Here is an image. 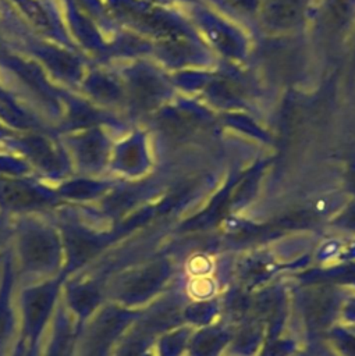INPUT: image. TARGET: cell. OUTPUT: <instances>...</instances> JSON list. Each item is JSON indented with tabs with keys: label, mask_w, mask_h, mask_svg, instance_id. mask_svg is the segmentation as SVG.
Here are the masks:
<instances>
[{
	"label": "cell",
	"mask_w": 355,
	"mask_h": 356,
	"mask_svg": "<svg viewBox=\"0 0 355 356\" xmlns=\"http://www.w3.org/2000/svg\"><path fill=\"white\" fill-rule=\"evenodd\" d=\"M298 0H271L267 6V18L277 25H288L298 15Z\"/></svg>",
	"instance_id": "d6986e66"
},
{
	"label": "cell",
	"mask_w": 355,
	"mask_h": 356,
	"mask_svg": "<svg viewBox=\"0 0 355 356\" xmlns=\"http://www.w3.org/2000/svg\"><path fill=\"white\" fill-rule=\"evenodd\" d=\"M347 327H348L351 331H354V332H355V325H347Z\"/></svg>",
	"instance_id": "603a6c76"
},
{
	"label": "cell",
	"mask_w": 355,
	"mask_h": 356,
	"mask_svg": "<svg viewBox=\"0 0 355 356\" xmlns=\"http://www.w3.org/2000/svg\"><path fill=\"white\" fill-rule=\"evenodd\" d=\"M308 260H297V261H276L273 257L265 254H251L244 257L242 260L237 261L234 271L237 284L242 288L253 292L269 282L281 271L295 270V268H305L308 266Z\"/></svg>",
	"instance_id": "8992f818"
},
{
	"label": "cell",
	"mask_w": 355,
	"mask_h": 356,
	"mask_svg": "<svg viewBox=\"0 0 355 356\" xmlns=\"http://www.w3.org/2000/svg\"><path fill=\"white\" fill-rule=\"evenodd\" d=\"M337 356H355V332L338 323L324 335Z\"/></svg>",
	"instance_id": "ac0fdd59"
},
{
	"label": "cell",
	"mask_w": 355,
	"mask_h": 356,
	"mask_svg": "<svg viewBox=\"0 0 355 356\" xmlns=\"http://www.w3.org/2000/svg\"><path fill=\"white\" fill-rule=\"evenodd\" d=\"M194 328L189 325H180L155 338L156 356H182L187 353V346Z\"/></svg>",
	"instance_id": "9a60e30c"
},
{
	"label": "cell",
	"mask_w": 355,
	"mask_h": 356,
	"mask_svg": "<svg viewBox=\"0 0 355 356\" xmlns=\"http://www.w3.org/2000/svg\"><path fill=\"white\" fill-rule=\"evenodd\" d=\"M65 277L67 274L63 271L60 275L22 292V341L28 342L25 350L36 352L38 341L54 310L56 299Z\"/></svg>",
	"instance_id": "277c9868"
},
{
	"label": "cell",
	"mask_w": 355,
	"mask_h": 356,
	"mask_svg": "<svg viewBox=\"0 0 355 356\" xmlns=\"http://www.w3.org/2000/svg\"><path fill=\"white\" fill-rule=\"evenodd\" d=\"M141 312L120 305H110L96 312L95 318L81 335V356H109L113 346L138 320Z\"/></svg>",
	"instance_id": "3957f363"
},
{
	"label": "cell",
	"mask_w": 355,
	"mask_h": 356,
	"mask_svg": "<svg viewBox=\"0 0 355 356\" xmlns=\"http://www.w3.org/2000/svg\"><path fill=\"white\" fill-rule=\"evenodd\" d=\"M292 356H309L308 353H305V352H301V350H297Z\"/></svg>",
	"instance_id": "44dd1931"
},
{
	"label": "cell",
	"mask_w": 355,
	"mask_h": 356,
	"mask_svg": "<svg viewBox=\"0 0 355 356\" xmlns=\"http://www.w3.org/2000/svg\"><path fill=\"white\" fill-rule=\"evenodd\" d=\"M185 303L187 302H182V298L175 293L166 295L157 299L146 312H141L134 327L150 337H159L184 325L182 309Z\"/></svg>",
	"instance_id": "52a82bcc"
},
{
	"label": "cell",
	"mask_w": 355,
	"mask_h": 356,
	"mask_svg": "<svg viewBox=\"0 0 355 356\" xmlns=\"http://www.w3.org/2000/svg\"><path fill=\"white\" fill-rule=\"evenodd\" d=\"M265 342V325L253 318H246L235 328L227 348L231 356H259Z\"/></svg>",
	"instance_id": "8fae6325"
},
{
	"label": "cell",
	"mask_w": 355,
	"mask_h": 356,
	"mask_svg": "<svg viewBox=\"0 0 355 356\" xmlns=\"http://www.w3.org/2000/svg\"><path fill=\"white\" fill-rule=\"evenodd\" d=\"M3 238H4V235H3V229H1V227H0V243L3 242Z\"/></svg>",
	"instance_id": "7402d4cb"
},
{
	"label": "cell",
	"mask_w": 355,
	"mask_h": 356,
	"mask_svg": "<svg viewBox=\"0 0 355 356\" xmlns=\"http://www.w3.org/2000/svg\"><path fill=\"white\" fill-rule=\"evenodd\" d=\"M11 285H13L11 267H10V261H6L4 277L0 286V349L7 343L14 327V313L10 303Z\"/></svg>",
	"instance_id": "2e32d148"
},
{
	"label": "cell",
	"mask_w": 355,
	"mask_h": 356,
	"mask_svg": "<svg viewBox=\"0 0 355 356\" xmlns=\"http://www.w3.org/2000/svg\"><path fill=\"white\" fill-rule=\"evenodd\" d=\"M294 278L299 285L329 284L348 291H355V260L302 268L294 274Z\"/></svg>",
	"instance_id": "9c48e42d"
},
{
	"label": "cell",
	"mask_w": 355,
	"mask_h": 356,
	"mask_svg": "<svg viewBox=\"0 0 355 356\" xmlns=\"http://www.w3.org/2000/svg\"><path fill=\"white\" fill-rule=\"evenodd\" d=\"M253 292L235 284L230 286L220 298L221 317L224 321L238 325L248 318L252 306Z\"/></svg>",
	"instance_id": "4fadbf2b"
},
{
	"label": "cell",
	"mask_w": 355,
	"mask_h": 356,
	"mask_svg": "<svg viewBox=\"0 0 355 356\" xmlns=\"http://www.w3.org/2000/svg\"><path fill=\"white\" fill-rule=\"evenodd\" d=\"M1 199L11 209H32L40 206L45 199L31 188L18 184H7L1 189Z\"/></svg>",
	"instance_id": "e0dca14e"
},
{
	"label": "cell",
	"mask_w": 355,
	"mask_h": 356,
	"mask_svg": "<svg viewBox=\"0 0 355 356\" xmlns=\"http://www.w3.org/2000/svg\"><path fill=\"white\" fill-rule=\"evenodd\" d=\"M99 281H72L65 286V298L68 307L82 320L95 313L102 303L103 292Z\"/></svg>",
	"instance_id": "30bf717a"
},
{
	"label": "cell",
	"mask_w": 355,
	"mask_h": 356,
	"mask_svg": "<svg viewBox=\"0 0 355 356\" xmlns=\"http://www.w3.org/2000/svg\"><path fill=\"white\" fill-rule=\"evenodd\" d=\"M340 323L344 325H355V291H351L340 313Z\"/></svg>",
	"instance_id": "ffe728a7"
},
{
	"label": "cell",
	"mask_w": 355,
	"mask_h": 356,
	"mask_svg": "<svg viewBox=\"0 0 355 356\" xmlns=\"http://www.w3.org/2000/svg\"><path fill=\"white\" fill-rule=\"evenodd\" d=\"M18 257L24 273L46 275L58 268L61 250L54 234L42 228H31L19 236Z\"/></svg>",
	"instance_id": "5b68a950"
},
{
	"label": "cell",
	"mask_w": 355,
	"mask_h": 356,
	"mask_svg": "<svg viewBox=\"0 0 355 356\" xmlns=\"http://www.w3.org/2000/svg\"><path fill=\"white\" fill-rule=\"evenodd\" d=\"M349 292L329 284H297L292 303L309 338L324 337L333 325L340 323L341 307Z\"/></svg>",
	"instance_id": "6da1fadb"
},
{
	"label": "cell",
	"mask_w": 355,
	"mask_h": 356,
	"mask_svg": "<svg viewBox=\"0 0 355 356\" xmlns=\"http://www.w3.org/2000/svg\"><path fill=\"white\" fill-rule=\"evenodd\" d=\"M173 275V261L167 257L153 259L116 277L109 292L117 305L131 309L156 298L164 291Z\"/></svg>",
	"instance_id": "7a4b0ae2"
},
{
	"label": "cell",
	"mask_w": 355,
	"mask_h": 356,
	"mask_svg": "<svg viewBox=\"0 0 355 356\" xmlns=\"http://www.w3.org/2000/svg\"><path fill=\"white\" fill-rule=\"evenodd\" d=\"M221 317L220 298H206L187 302L182 309L184 324L192 328L206 327Z\"/></svg>",
	"instance_id": "5bb4252c"
},
{
	"label": "cell",
	"mask_w": 355,
	"mask_h": 356,
	"mask_svg": "<svg viewBox=\"0 0 355 356\" xmlns=\"http://www.w3.org/2000/svg\"><path fill=\"white\" fill-rule=\"evenodd\" d=\"M237 325L224 320H217L206 327H200L192 332L187 356H221L227 350Z\"/></svg>",
	"instance_id": "ba28073f"
},
{
	"label": "cell",
	"mask_w": 355,
	"mask_h": 356,
	"mask_svg": "<svg viewBox=\"0 0 355 356\" xmlns=\"http://www.w3.org/2000/svg\"><path fill=\"white\" fill-rule=\"evenodd\" d=\"M81 330L82 323L77 328L72 327L67 314L63 312V309H60L54 321V332L45 356H74Z\"/></svg>",
	"instance_id": "7c38bea8"
}]
</instances>
